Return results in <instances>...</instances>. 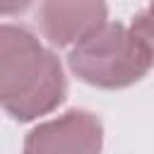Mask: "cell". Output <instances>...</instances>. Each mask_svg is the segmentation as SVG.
Wrapping results in <instances>:
<instances>
[{
	"label": "cell",
	"mask_w": 154,
	"mask_h": 154,
	"mask_svg": "<svg viewBox=\"0 0 154 154\" xmlns=\"http://www.w3.org/2000/svg\"><path fill=\"white\" fill-rule=\"evenodd\" d=\"M65 75L58 58L26 29L2 26L0 34V99L10 116L31 120L53 111L65 96Z\"/></svg>",
	"instance_id": "obj_1"
},
{
	"label": "cell",
	"mask_w": 154,
	"mask_h": 154,
	"mask_svg": "<svg viewBox=\"0 0 154 154\" xmlns=\"http://www.w3.org/2000/svg\"><path fill=\"white\" fill-rule=\"evenodd\" d=\"M67 60L79 79L103 89L128 87L152 67L144 46L123 24H101L75 43Z\"/></svg>",
	"instance_id": "obj_2"
},
{
	"label": "cell",
	"mask_w": 154,
	"mask_h": 154,
	"mask_svg": "<svg viewBox=\"0 0 154 154\" xmlns=\"http://www.w3.org/2000/svg\"><path fill=\"white\" fill-rule=\"evenodd\" d=\"M101 123L87 111H70L29 132L24 154H99Z\"/></svg>",
	"instance_id": "obj_3"
},
{
	"label": "cell",
	"mask_w": 154,
	"mask_h": 154,
	"mask_svg": "<svg viewBox=\"0 0 154 154\" xmlns=\"http://www.w3.org/2000/svg\"><path fill=\"white\" fill-rule=\"evenodd\" d=\"M38 22L51 43L70 46L106 24V0H43Z\"/></svg>",
	"instance_id": "obj_4"
},
{
	"label": "cell",
	"mask_w": 154,
	"mask_h": 154,
	"mask_svg": "<svg viewBox=\"0 0 154 154\" xmlns=\"http://www.w3.org/2000/svg\"><path fill=\"white\" fill-rule=\"evenodd\" d=\"M130 31H132L135 38L144 46V51H147V55H149V60H152V65H154V5H152L149 10H144V12H140V14L132 19Z\"/></svg>",
	"instance_id": "obj_5"
},
{
	"label": "cell",
	"mask_w": 154,
	"mask_h": 154,
	"mask_svg": "<svg viewBox=\"0 0 154 154\" xmlns=\"http://www.w3.org/2000/svg\"><path fill=\"white\" fill-rule=\"evenodd\" d=\"M29 5H31V0H0V7H2V12H5V14L24 12Z\"/></svg>",
	"instance_id": "obj_6"
},
{
	"label": "cell",
	"mask_w": 154,
	"mask_h": 154,
	"mask_svg": "<svg viewBox=\"0 0 154 154\" xmlns=\"http://www.w3.org/2000/svg\"><path fill=\"white\" fill-rule=\"evenodd\" d=\"M152 5H154V0H152Z\"/></svg>",
	"instance_id": "obj_7"
}]
</instances>
